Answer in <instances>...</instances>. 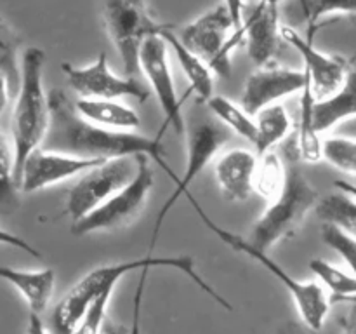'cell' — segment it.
<instances>
[{"instance_id": "1", "label": "cell", "mask_w": 356, "mask_h": 334, "mask_svg": "<svg viewBox=\"0 0 356 334\" xmlns=\"http://www.w3.org/2000/svg\"><path fill=\"white\" fill-rule=\"evenodd\" d=\"M47 101L49 129L40 148L92 160L148 155L176 183L177 174L165 160L162 132L148 138L134 131H113L87 122L76 111L75 101L59 87L49 90Z\"/></svg>"}, {"instance_id": "2", "label": "cell", "mask_w": 356, "mask_h": 334, "mask_svg": "<svg viewBox=\"0 0 356 334\" xmlns=\"http://www.w3.org/2000/svg\"><path fill=\"white\" fill-rule=\"evenodd\" d=\"M155 268H172L179 270L186 275L190 280H193L205 294L211 296L219 306L232 312V305L228 299L222 298L202 275L198 273L195 257L190 254H179V256H148L138 257V260L120 261L113 264H103L89 273L83 275L68 292L61 298V301L54 306L51 315V327L52 334H73L86 313L89 312L90 305L103 294H113L115 287L125 275L132 271H141V284L138 287V296H136V320L139 317V303L143 298V287H145V278L149 273V270Z\"/></svg>"}, {"instance_id": "3", "label": "cell", "mask_w": 356, "mask_h": 334, "mask_svg": "<svg viewBox=\"0 0 356 334\" xmlns=\"http://www.w3.org/2000/svg\"><path fill=\"white\" fill-rule=\"evenodd\" d=\"M282 159L287 174L280 195L268 202V207L254 221L247 242L259 250H266L280 244L282 240L296 235L306 216L316 207L320 193L301 169V159L298 152V141L292 132L282 143Z\"/></svg>"}, {"instance_id": "4", "label": "cell", "mask_w": 356, "mask_h": 334, "mask_svg": "<svg viewBox=\"0 0 356 334\" xmlns=\"http://www.w3.org/2000/svg\"><path fill=\"white\" fill-rule=\"evenodd\" d=\"M45 52L26 47L21 58V79L13 108V155L14 180L19 181L21 169L33 150L40 148L49 129V101L44 90Z\"/></svg>"}, {"instance_id": "5", "label": "cell", "mask_w": 356, "mask_h": 334, "mask_svg": "<svg viewBox=\"0 0 356 334\" xmlns=\"http://www.w3.org/2000/svg\"><path fill=\"white\" fill-rule=\"evenodd\" d=\"M188 202L191 204V207L195 209V212L198 214V218L202 219L205 226L221 240L222 244H226L228 247H232L236 253H242L245 256H249L250 260L257 261L264 270L270 275H273L289 292H291L292 299H294L296 306H298V312L301 315L302 322L313 333H320L325 324L327 315L330 312V301L327 298V292L318 282H302L298 280V278L292 277L289 271H285L282 268V264H278L266 250H259L256 247L250 246L242 235H236V233L229 232V230L219 226L207 212L204 211L200 204L197 202V198L191 197V193L188 191L186 193Z\"/></svg>"}, {"instance_id": "6", "label": "cell", "mask_w": 356, "mask_h": 334, "mask_svg": "<svg viewBox=\"0 0 356 334\" xmlns=\"http://www.w3.org/2000/svg\"><path fill=\"white\" fill-rule=\"evenodd\" d=\"M101 17L127 77H134L139 70L138 59L143 42L155 35L162 37L163 31L174 28L172 24L153 19L146 0H103Z\"/></svg>"}, {"instance_id": "7", "label": "cell", "mask_w": 356, "mask_h": 334, "mask_svg": "<svg viewBox=\"0 0 356 334\" xmlns=\"http://www.w3.org/2000/svg\"><path fill=\"white\" fill-rule=\"evenodd\" d=\"M184 138H186V164H184V173L183 176L177 177L172 193L163 202L159 214H156L155 226H153L152 237H149V254L156 247L163 221L169 216L170 209L176 205V202L183 195L188 193L190 184L200 176L202 170L211 164V160L218 155L219 150L229 141L232 132L221 122L216 120V118L205 117V115H197L191 120V124L186 125Z\"/></svg>"}, {"instance_id": "8", "label": "cell", "mask_w": 356, "mask_h": 334, "mask_svg": "<svg viewBox=\"0 0 356 334\" xmlns=\"http://www.w3.org/2000/svg\"><path fill=\"white\" fill-rule=\"evenodd\" d=\"M134 159L138 170L131 183L111 195L104 204L89 212L86 218L73 223V235L86 237L90 233L115 232V230L129 226L141 214L155 186V173H153L148 155H136Z\"/></svg>"}, {"instance_id": "9", "label": "cell", "mask_w": 356, "mask_h": 334, "mask_svg": "<svg viewBox=\"0 0 356 334\" xmlns=\"http://www.w3.org/2000/svg\"><path fill=\"white\" fill-rule=\"evenodd\" d=\"M181 44L197 56H200L212 73L228 77L232 73V51L243 42L242 30H236L228 9L216 6L191 21L181 30Z\"/></svg>"}, {"instance_id": "10", "label": "cell", "mask_w": 356, "mask_h": 334, "mask_svg": "<svg viewBox=\"0 0 356 334\" xmlns=\"http://www.w3.org/2000/svg\"><path fill=\"white\" fill-rule=\"evenodd\" d=\"M134 157H118L104 160L92 169L86 170L79 181L68 191L66 198V214L72 221L86 218L89 212L99 207L111 195L129 184L136 176Z\"/></svg>"}, {"instance_id": "11", "label": "cell", "mask_w": 356, "mask_h": 334, "mask_svg": "<svg viewBox=\"0 0 356 334\" xmlns=\"http://www.w3.org/2000/svg\"><path fill=\"white\" fill-rule=\"evenodd\" d=\"M138 65L165 115V120L159 132L165 134L167 127L170 125L176 134L184 136L186 132V120L183 115L184 97L177 96L172 70L169 65V45L160 35L148 37L143 42Z\"/></svg>"}, {"instance_id": "12", "label": "cell", "mask_w": 356, "mask_h": 334, "mask_svg": "<svg viewBox=\"0 0 356 334\" xmlns=\"http://www.w3.org/2000/svg\"><path fill=\"white\" fill-rule=\"evenodd\" d=\"M61 70L70 87L83 100H120L129 96L136 97L139 103H145L149 97V90L145 84L134 77H120L111 72L104 52L87 66L61 63Z\"/></svg>"}, {"instance_id": "13", "label": "cell", "mask_w": 356, "mask_h": 334, "mask_svg": "<svg viewBox=\"0 0 356 334\" xmlns=\"http://www.w3.org/2000/svg\"><path fill=\"white\" fill-rule=\"evenodd\" d=\"M101 162H104V160L82 159V157L68 155V153L37 148L24 160L17 188L23 193L45 190V188L54 186L61 181L72 180L79 174H83Z\"/></svg>"}, {"instance_id": "14", "label": "cell", "mask_w": 356, "mask_h": 334, "mask_svg": "<svg viewBox=\"0 0 356 334\" xmlns=\"http://www.w3.org/2000/svg\"><path fill=\"white\" fill-rule=\"evenodd\" d=\"M308 75L305 70L268 65L250 73L242 93V106L247 113L256 115L263 108L280 103L285 97L305 89Z\"/></svg>"}, {"instance_id": "15", "label": "cell", "mask_w": 356, "mask_h": 334, "mask_svg": "<svg viewBox=\"0 0 356 334\" xmlns=\"http://www.w3.org/2000/svg\"><path fill=\"white\" fill-rule=\"evenodd\" d=\"M280 33L284 42L296 49L301 54L305 61V72L309 79L312 93L316 101L327 100L332 96L341 87L346 73V59L341 56H329L320 52L318 49L309 42L308 38H302L294 28L282 26Z\"/></svg>"}, {"instance_id": "16", "label": "cell", "mask_w": 356, "mask_h": 334, "mask_svg": "<svg viewBox=\"0 0 356 334\" xmlns=\"http://www.w3.org/2000/svg\"><path fill=\"white\" fill-rule=\"evenodd\" d=\"M280 28L277 6L256 2L249 16H243L240 30L245 42L247 54L259 68L273 65L277 59L284 44Z\"/></svg>"}, {"instance_id": "17", "label": "cell", "mask_w": 356, "mask_h": 334, "mask_svg": "<svg viewBox=\"0 0 356 334\" xmlns=\"http://www.w3.org/2000/svg\"><path fill=\"white\" fill-rule=\"evenodd\" d=\"M256 166V152L245 148L229 150L216 160V181L225 198L232 202H245L252 197Z\"/></svg>"}, {"instance_id": "18", "label": "cell", "mask_w": 356, "mask_h": 334, "mask_svg": "<svg viewBox=\"0 0 356 334\" xmlns=\"http://www.w3.org/2000/svg\"><path fill=\"white\" fill-rule=\"evenodd\" d=\"M353 117H356V54L346 59V73L339 89L327 100L315 101L313 106V122L318 134Z\"/></svg>"}, {"instance_id": "19", "label": "cell", "mask_w": 356, "mask_h": 334, "mask_svg": "<svg viewBox=\"0 0 356 334\" xmlns=\"http://www.w3.org/2000/svg\"><path fill=\"white\" fill-rule=\"evenodd\" d=\"M0 278L9 282L24 299L30 312L42 315L47 310L54 292L56 271L52 268L42 270H19L13 267H0Z\"/></svg>"}, {"instance_id": "20", "label": "cell", "mask_w": 356, "mask_h": 334, "mask_svg": "<svg viewBox=\"0 0 356 334\" xmlns=\"http://www.w3.org/2000/svg\"><path fill=\"white\" fill-rule=\"evenodd\" d=\"M75 108L80 117L87 122L113 129V131H134L139 124L138 111L132 110L118 100H83L75 101Z\"/></svg>"}, {"instance_id": "21", "label": "cell", "mask_w": 356, "mask_h": 334, "mask_svg": "<svg viewBox=\"0 0 356 334\" xmlns=\"http://www.w3.org/2000/svg\"><path fill=\"white\" fill-rule=\"evenodd\" d=\"M162 38L172 49L174 54H176L177 61H179L181 68H183L184 75H186L188 82H190L191 93L197 94L200 103H207L214 96V73H212V70L209 68V65L200 56H197L190 49L184 47L181 44L179 37L172 30L163 31Z\"/></svg>"}, {"instance_id": "22", "label": "cell", "mask_w": 356, "mask_h": 334, "mask_svg": "<svg viewBox=\"0 0 356 334\" xmlns=\"http://www.w3.org/2000/svg\"><path fill=\"white\" fill-rule=\"evenodd\" d=\"M256 120V155L261 157L284 143L294 131V124L284 104L277 103L263 108L254 115Z\"/></svg>"}, {"instance_id": "23", "label": "cell", "mask_w": 356, "mask_h": 334, "mask_svg": "<svg viewBox=\"0 0 356 334\" xmlns=\"http://www.w3.org/2000/svg\"><path fill=\"white\" fill-rule=\"evenodd\" d=\"M301 113H299V124L294 131L296 141H298V152L301 162L315 164L322 160V141L320 134L315 131L313 122V106H315V96L312 93L309 79L305 89L301 90Z\"/></svg>"}, {"instance_id": "24", "label": "cell", "mask_w": 356, "mask_h": 334, "mask_svg": "<svg viewBox=\"0 0 356 334\" xmlns=\"http://www.w3.org/2000/svg\"><path fill=\"white\" fill-rule=\"evenodd\" d=\"M205 106L211 110L216 120L221 122L229 132H235L240 138L247 139L254 145V141H256V120H254V115L243 110L242 104L233 103L232 100L225 96H212L205 103Z\"/></svg>"}, {"instance_id": "25", "label": "cell", "mask_w": 356, "mask_h": 334, "mask_svg": "<svg viewBox=\"0 0 356 334\" xmlns=\"http://www.w3.org/2000/svg\"><path fill=\"white\" fill-rule=\"evenodd\" d=\"M285 174H287V167H285L280 153L271 150V152L257 157L252 183L254 191H257L264 200L271 202L280 195L282 188L285 184Z\"/></svg>"}, {"instance_id": "26", "label": "cell", "mask_w": 356, "mask_h": 334, "mask_svg": "<svg viewBox=\"0 0 356 334\" xmlns=\"http://www.w3.org/2000/svg\"><path fill=\"white\" fill-rule=\"evenodd\" d=\"M316 216L323 223H332L356 239V200L343 191H334L320 198L315 207Z\"/></svg>"}, {"instance_id": "27", "label": "cell", "mask_w": 356, "mask_h": 334, "mask_svg": "<svg viewBox=\"0 0 356 334\" xmlns=\"http://www.w3.org/2000/svg\"><path fill=\"white\" fill-rule=\"evenodd\" d=\"M21 37L2 16H0V72L9 80L10 93H17L21 79V68L17 65Z\"/></svg>"}, {"instance_id": "28", "label": "cell", "mask_w": 356, "mask_h": 334, "mask_svg": "<svg viewBox=\"0 0 356 334\" xmlns=\"http://www.w3.org/2000/svg\"><path fill=\"white\" fill-rule=\"evenodd\" d=\"M309 268L322 280V284L332 292L330 303H336L337 299L348 298V296H356V278L353 275L346 273L344 270L334 267L329 261L320 260V257H313L309 261Z\"/></svg>"}, {"instance_id": "29", "label": "cell", "mask_w": 356, "mask_h": 334, "mask_svg": "<svg viewBox=\"0 0 356 334\" xmlns=\"http://www.w3.org/2000/svg\"><path fill=\"white\" fill-rule=\"evenodd\" d=\"M16 180H14V155L6 136L0 131V214H10L19 204Z\"/></svg>"}, {"instance_id": "30", "label": "cell", "mask_w": 356, "mask_h": 334, "mask_svg": "<svg viewBox=\"0 0 356 334\" xmlns=\"http://www.w3.org/2000/svg\"><path fill=\"white\" fill-rule=\"evenodd\" d=\"M322 159L330 166L356 176V139L332 136L322 141Z\"/></svg>"}, {"instance_id": "31", "label": "cell", "mask_w": 356, "mask_h": 334, "mask_svg": "<svg viewBox=\"0 0 356 334\" xmlns=\"http://www.w3.org/2000/svg\"><path fill=\"white\" fill-rule=\"evenodd\" d=\"M356 14V0H306L305 19L309 23L308 40L313 42L315 31L318 30L320 19L329 14Z\"/></svg>"}, {"instance_id": "32", "label": "cell", "mask_w": 356, "mask_h": 334, "mask_svg": "<svg viewBox=\"0 0 356 334\" xmlns=\"http://www.w3.org/2000/svg\"><path fill=\"white\" fill-rule=\"evenodd\" d=\"M322 240L330 247V249L336 250L344 261H346L348 267L353 271V277L356 278V239L353 235H350L348 232H344L339 226L332 225V223H323L322 225Z\"/></svg>"}, {"instance_id": "33", "label": "cell", "mask_w": 356, "mask_h": 334, "mask_svg": "<svg viewBox=\"0 0 356 334\" xmlns=\"http://www.w3.org/2000/svg\"><path fill=\"white\" fill-rule=\"evenodd\" d=\"M110 298L111 294L99 296V298L90 305L89 312L86 313V317H83L82 322L79 324V327H76L73 334H99L101 324H103L104 317H106Z\"/></svg>"}, {"instance_id": "34", "label": "cell", "mask_w": 356, "mask_h": 334, "mask_svg": "<svg viewBox=\"0 0 356 334\" xmlns=\"http://www.w3.org/2000/svg\"><path fill=\"white\" fill-rule=\"evenodd\" d=\"M0 246H7V247H14V249L24 250L26 254H30L31 257H37V260H42V253L40 250L35 249L30 242L23 239V237H17L14 233L7 232V230L0 228Z\"/></svg>"}, {"instance_id": "35", "label": "cell", "mask_w": 356, "mask_h": 334, "mask_svg": "<svg viewBox=\"0 0 356 334\" xmlns=\"http://www.w3.org/2000/svg\"><path fill=\"white\" fill-rule=\"evenodd\" d=\"M350 310L339 319L343 334H356V301H348Z\"/></svg>"}, {"instance_id": "36", "label": "cell", "mask_w": 356, "mask_h": 334, "mask_svg": "<svg viewBox=\"0 0 356 334\" xmlns=\"http://www.w3.org/2000/svg\"><path fill=\"white\" fill-rule=\"evenodd\" d=\"M225 7L228 9L235 28L238 30V28L242 26V21H243V7H245V0H225Z\"/></svg>"}, {"instance_id": "37", "label": "cell", "mask_w": 356, "mask_h": 334, "mask_svg": "<svg viewBox=\"0 0 356 334\" xmlns=\"http://www.w3.org/2000/svg\"><path fill=\"white\" fill-rule=\"evenodd\" d=\"M99 334H132V331L129 327H125L124 324L115 322L113 319H106L104 317L103 324H101Z\"/></svg>"}, {"instance_id": "38", "label": "cell", "mask_w": 356, "mask_h": 334, "mask_svg": "<svg viewBox=\"0 0 356 334\" xmlns=\"http://www.w3.org/2000/svg\"><path fill=\"white\" fill-rule=\"evenodd\" d=\"M26 334H49L47 327L42 322L40 315L30 312V317H28V326H26Z\"/></svg>"}, {"instance_id": "39", "label": "cell", "mask_w": 356, "mask_h": 334, "mask_svg": "<svg viewBox=\"0 0 356 334\" xmlns=\"http://www.w3.org/2000/svg\"><path fill=\"white\" fill-rule=\"evenodd\" d=\"M10 97V87L7 77L0 72V113L7 108V103H9Z\"/></svg>"}, {"instance_id": "40", "label": "cell", "mask_w": 356, "mask_h": 334, "mask_svg": "<svg viewBox=\"0 0 356 334\" xmlns=\"http://www.w3.org/2000/svg\"><path fill=\"white\" fill-rule=\"evenodd\" d=\"M334 186H336V190H339V191H343V193L350 195L351 198H355V200H356V184L353 183V181L339 180V181H336V183H334Z\"/></svg>"}, {"instance_id": "41", "label": "cell", "mask_w": 356, "mask_h": 334, "mask_svg": "<svg viewBox=\"0 0 356 334\" xmlns=\"http://www.w3.org/2000/svg\"><path fill=\"white\" fill-rule=\"evenodd\" d=\"M278 334H318V333H313V331H305L302 327H299L298 324H287V326L282 327L278 331Z\"/></svg>"}, {"instance_id": "42", "label": "cell", "mask_w": 356, "mask_h": 334, "mask_svg": "<svg viewBox=\"0 0 356 334\" xmlns=\"http://www.w3.org/2000/svg\"><path fill=\"white\" fill-rule=\"evenodd\" d=\"M256 2H259V3H270V6H277V7H278V3H280L282 0H256Z\"/></svg>"}, {"instance_id": "43", "label": "cell", "mask_w": 356, "mask_h": 334, "mask_svg": "<svg viewBox=\"0 0 356 334\" xmlns=\"http://www.w3.org/2000/svg\"><path fill=\"white\" fill-rule=\"evenodd\" d=\"M344 299H356V296H348V298H343V299H337L336 303H341V301H344Z\"/></svg>"}, {"instance_id": "44", "label": "cell", "mask_w": 356, "mask_h": 334, "mask_svg": "<svg viewBox=\"0 0 356 334\" xmlns=\"http://www.w3.org/2000/svg\"><path fill=\"white\" fill-rule=\"evenodd\" d=\"M348 301H356V299H344V301H341V303H348Z\"/></svg>"}, {"instance_id": "45", "label": "cell", "mask_w": 356, "mask_h": 334, "mask_svg": "<svg viewBox=\"0 0 356 334\" xmlns=\"http://www.w3.org/2000/svg\"><path fill=\"white\" fill-rule=\"evenodd\" d=\"M353 183H355V184H356V177H355V181H353Z\"/></svg>"}]
</instances>
